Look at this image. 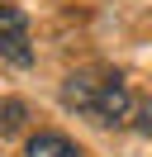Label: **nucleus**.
Returning a JSON list of instances; mask_svg holds the SVG:
<instances>
[{"instance_id": "1", "label": "nucleus", "mask_w": 152, "mask_h": 157, "mask_svg": "<svg viewBox=\"0 0 152 157\" xmlns=\"http://www.w3.org/2000/svg\"><path fill=\"white\" fill-rule=\"evenodd\" d=\"M62 105L71 114L90 119V124H124L133 109V95H128V81L119 71H104V67H86V71H71L62 81Z\"/></svg>"}, {"instance_id": "2", "label": "nucleus", "mask_w": 152, "mask_h": 157, "mask_svg": "<svg viewBox=\"0 0 152 157\" xmlns=\"http://www.w3.org/2000/svg\"><path fill=\"white\" fill-rule=\"evenodd\" d=\"M0 57H5V62H14V67H28V62H33L28 19L14 10V5H0Z\"/></svg>"}, {"instance_id": "3", "label": "nucleus", "mask_w": 152, "mask_h": 157, "mask_svg": "<svg viewBox=\"0 0 152 157\" xmlns=\"http://www.w3.org/2000/svg\"><path fill=\"white\" fill-rule=\"evenodd\" d=\"M24 157H86V147H76L66 133H33Z\"/></svg>"}, {"instance_id": "4", "label": "nucleus", "mask_w": 152, "mask_h": 157, "mask_svg": "<svg viewBox=\"0 0 152 157\" xmlns=\"http://www.w3.org/2000/svg\"><path fill=\"white\" fill-rule=\"evenodd\" d=\"M19 124H24V105L19 100H5L0 105V133H14Z\"/></svg>"}, {"instance_id": "5", "label": "nucleus", "mask_w": 152, "mask_h": 157, "mask_svg": "<svg viewBox=\"0 0 152 157\" xmlns=\"http://www.w3.org/2000/svg\"><path fill=\"white\" fill-rule=\"evenodd\" d=\"M138 128H142V133L152 138V95H147V100L138 105Z\"/></svg>"}]
</instances>
